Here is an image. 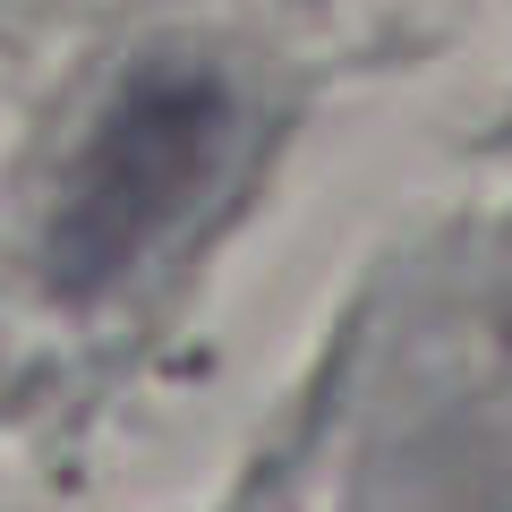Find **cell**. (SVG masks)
<instances>
[{"instance_id": "1", "label": "cell", "mask_w": 512, "mask_h": 512, "mask_svg": "<svg viewBox=\"0 0 512 512\" xmlns=\"http://www.w3.org/2000/svg\"><path fill=\"white\" fill-rule=\"evenodd\" d=\"M231 146V86L205 69H137L86 137L69 188L52 205V282L111 291V282L205 197Z\"/></svg>"}]
</instances>
